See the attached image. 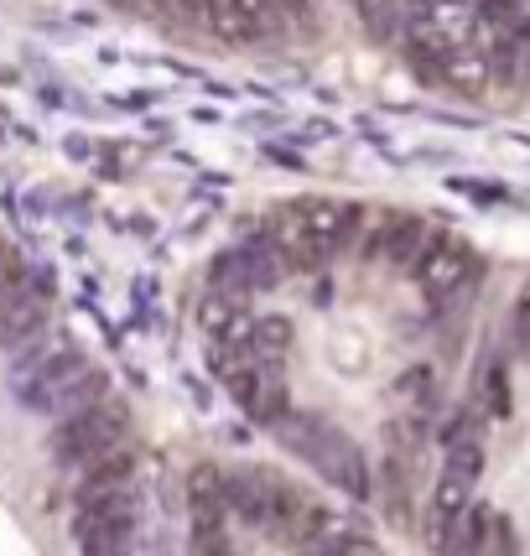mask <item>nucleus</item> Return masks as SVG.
Returning <instances> with one entry per match:
<instances>
[{"label": "nucleus", "instance_id": "f257e3e1", "mask_svg": "<svg viewBox=\"0 0 530 556\" xmlns=\"http://www.w3.org/2000/svg\"><path fill=\"white\" fill-rule=\"evenodd\" d=\"M5 380H11L16 406L48 416V421H63V416L84 412L89 401H99L110 390V380L84 359V349H73L63 339H42V333L31 343H22V349H11Z\"/></svg>", "mask_w": 530, "mask_h": 556}, {"label": "nucleus", "instance_id": "f03ea898", "mask_svg": "<svg viewBox=\"0 0 530 556\" xmlns=\"http://www.w3.org/2000/svg\"><path fill=\"white\" fill-rule=\"evenodd\" d=\"M270 437H281V447H287L291 458H302L307 468H317V473L333 489H343L349 500H359V505L375 500V463H369V453H364L343 427L323 421V416L307 412V406H296Z\"/></svg>", "mask_w": 530, "mask_h": 556}, {"label": "nucleus", "instance_id": "7ed1b4c3", "mask_svg": "<svg viewBox=\"0 0 530 556\" xmlns=\"http://www.w3.org/2000/svg\"><path fill=\"white\" fill-rule=\"evenodd\" d=\"M125 442H136V437H130V406H125L115 390H104V395H99V401H89L84 412L52 421L48 458H52V468L68 479V473L89 468L94 458L115 453V447H125Z\"/></svg>", "mask_w": 530, "mask_h": 556}, {"label": "nucleus", "instance_id": "20e7f679", "mask_svg": "<svg viewBox=\"0 0 530 556\" xmlns=\"http://www.w3.org/2000/svg\"><path fill=\"white\" fill-rule=\"evenodd\" d=\"M141 515H146V489L141 479L125 489H110V494H94V500H78L68 520V541L84 556H110L125 552L141 541Z\"/></svg>", "mask_w": 530, "mask_h": 556}, {"label": "nucleus", "instance_id": "39448f33", "mask_svg": "<svg viewBox=\"0 0 530 556\" xmlns=\"http://www.w3.org/2000/svg\"><path fill=\"white\" fill-rule=\"evenodd\" d=\"M287 276H291L287 244H281L276 224H270V229H250L240 244H229V250L218 255L209 291L244 302V296H265V291H276Z\"/></svg>", "mask_w": 530, "mask_h": 556}, {"label": "nucleus", "instance_id": "423d86ee", "mask_svg": "<svg viewBox=\"0 0 530 556\" xmlns=\"http://www.w3.org/2000/svg\"><path fill=\"white\" fill-rule=\"evenodd\" d=\"M203 26L218 42L250 48V42H270V37H287V31H307L313 5L307 0H209Z\"/></svg>", "mask_w": 530, "mask_h": 556}, {"label": "nucleus", "instance_id": "0eeeda50", "mask_svg": "<svg viewBox=\"0 0 530 556\" xmlns=\"http://www.w3.org/2000/svg\"><path fill=\"white\" fill-rule=\"evenodd\" d=\"M411 276H416V287L427 291V302L447 307V302H458L463 291L479 281V255H474L463 240L432 229V240H427V250H421V261L411 266Z\"/></svg>", "mask_w": 530, "mask_h": 556}, {"label": "nucleus", "instance_id": "6e6552de", "mask_svg": "<svg viewBox=\"0 0 530 556\" xmlns=\"http://www.w3.org/2000/svg\"><path fill=\"white\" fill-rule=\"evenodd\" d=\"M359 240H364V255H369V261L411 276V266L421 261V250L432 240V224L416 214H386V218H375V229H364Z\"/></svg>", "mask_w": 530, "mask_h": 556}, {"label": "nucleus", "instance_id": "1a4fd4ad", "mask_svg": "<svg viewBox=\"0 0 530 556\" xmlns=\"http://www.w3.org/2000/svg\"><path fill=\"white\" fill-rule=\"evenodd\" d=\"M479 401H483V412H489V416H509V412H515V395H509V369H505V364H489V369H483Z\"/></svg>", "mask_w": 530, "mask_h": 556}, {"label": "nucleus", "instance_id": "9d476101", "mask_svg": "<svg viewBox=\"0 0 530 556\" xmlns=\"http://www.w3.org/2000/svg\"><path fill=\"white\" fill-rule=\"evenodd\" d=\"M110 556H146L141 546H125V552H110Z\"/></svg>", "mask_w": 530, "mask_h": 556}]
</instances>
